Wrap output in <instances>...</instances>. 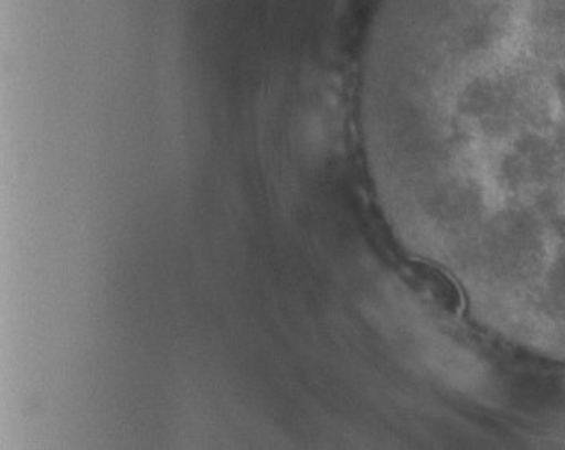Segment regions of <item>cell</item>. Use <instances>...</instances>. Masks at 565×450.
Returning <instances> with one entry per match:
<instances>
[{"mask_svg":"<svg viewBox=\"0 0 565 450\" xmlns=\"http://www.w3.org/2000/svg\"><path fill=\"white\" fill-rule=\"evenodd\" d=\"M457 137L476 192H565V0L467 2Z\"/></svg>","mask_w":565,"mask_h":450,"instance_id":"cell-1","label":"cell"}]
</instances>
